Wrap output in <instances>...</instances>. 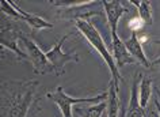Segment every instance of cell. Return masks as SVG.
I'll return each instance as SVG.
<instances>
[{
	"label": "cell",
	"mask_w": 160,
	"mask_h": 117,
	"mask_svg": "<svg viewBox=\"0 0 160 117\" xmlns=\"http://www.w3.org/2000/svg\"><path fill=\"white\" fill-rule=\"evenodd\" d=\"M37 80L2 82L0 117H34L38 108Z\"/></svg>",
	"instance_id": "cell-1"
},
{
	"label": "cell",
	"mask_w": 160,
	"mask_h": 117,
	"mask_svg": "<svg viewBox=\"0 0 160 117\" xmlns=\"http://www.w3.org/2000/svg\"><path fill=\"white\" fill-rule=\"evenodd\" d=\"M75 26H76V29L80 31V34L88 41L90 45L92 46L99 53V56L103 59V61L106 63V66L109 67V70H110L111 79H113L117 84H119V82L122 80L121 74H119V68L114 60V56L110 53L109 49H107L105 40L102 38L101 33L98 31L95 25L91 23V21H76Z\"/></svg>",
	"instance_id": "cell-2"
},
{
	"label": "cell",
	"mask_w": 160,
	"mask_h": 117,
	"mask_svg": "<svg viewBox=\"0 0 160 117\" xmlns=\"http://www.w3.org/2000/svg\"><path fill=\"white\" fill-rule=\"evenodd\" d=\"M46 97L50 101L58 106V110L61 113V117H73L72 113V106L76 104H99L102 101L107 99V93H101V94L95 95V97H87V98H73V97L68 95L64 88L61 86H57L54 91H49L46 93Z\"/></svg>",
	"instance_id": "cell-3"
},
{
	"label": "cell",
	"mask_w": 160,
	"mask_h": 117,
	"mask_svg": "<svg viewBox=\"0 0 160 117\" xmlns=\"http://www.w3.org/2000/svg\"><path fill=\"white\" fill-rule=\"evenodd\" d=\"M21 41L23 44V46L27 51V56H29V61L33 66V70L35 74L38 75H46V74H54L53 66L50 64V61L46 57V52H42V49L39 48V45L34 40H31L30 37L25 35V33H21Z\"/></svg>",
	"instance_id": "cell-4"
},
{
	"label": "cell",
	"mask_w": 160,
	"mask_h": 117,
	"mask_svg": "<svg viewBox=\"0 0 160 117\" xmlns=\"http://www.w3.org/2000/svg\"><path fill=\"white\" fill-rule=\"evenodd\" d=\"M103 4L102 2H92L87 0L83 4L71 7V8H61L57 14L58 19L64 21H90L92 17H101L103 15Z\"/></svg>",
	"instance_id": "cell-5"
},
{
	"label": "cell",
	"mask_w": 160,
	"mask_h": 117,
	"mask_svg": "<svg viewBox=\"0 0 160 117\" xmlns=\"http://www.w3.org/2000/svg\"><path fill=\"white\" fill-rule=\"evenodd\" d=\"M68 37H69V33L64 35L61 40H58V41L54 44V46L52 48L50 51L46 52V57L50 61L52 66H53L56 76H61L64 72H65V66L68 63H71V61L78 63L79 61L78 53H65V52L62 51V45L68 40Z\"/></svg>",
	"instance_id": "cell-6"
},
{
	"label": "cell",
	"mask_w": 160,
	"mask_h": 117,
	"mask_svg": "<svg viewBox=\"0 0 160 117\" xmlns=\"http://www.w3.org/2000/svg\"><path fill=\"white\" fill-rule=\"evenodd\" d=\"M21 30H18L11 22H7L2 25V34H0V44H2V49H8L12 53L17 55L18 60H23V61H29V56L25 53L18 45V40H21Z\"/></svg>",
	"instance_id": "cell-7"
},
{
	"label": "cell",
	"mask_w": 160,
	"mask_h": 117,
	"mask_svg": "<svg viewBox=\"0 0 160 117\" xmlns=\"http://www.w3.org/2000/svg\"><path fill=\"white\" fill-rule=\"evenodd\" d=\"M110 34H111L113 56H114V60H115V63H117L118 68L128 66V64H137V60L129 53V51H128V48L125 45V41H122V40L118 37L117 31H111Z\"/></svg>",
	"instance_id": "cell-8"
},
{
	"label": "cell",
	"mask_w": 160,
	"mask_h": 117,
	"mask_svg": "<svg viewBox=\"0 0 160 117\" xmlns=\"http://www.w3.org/2000/svg\"><path fill=\"white\" fill-rule=\"evenodd\" d=\"M103 4V10L106 14V19H107V25L110 27V33L111 31H117V26L121 17L125 13H128L126 7L122 4L121 2H102Z\"/></svg>",
	"instance_id": "cell-9"
},
{
	"label": "cell",
	"mask_w": 160,
	"mask_h": 117,
	"mask_svg": "<svg viewBox=\"0 0 160 117\" xmlns=\"http://www.w3.org/2000/svg\"><path fill=\"white\" fill-rule=\"evenodd\" d=\"M125 45L129 51V53L137 60L138 64H141L145 68H151V61L148 60V57L144 53L142 49V42L138 38V33H132V37L125 41Z\"/></svg>",
	"instance_id": "cell-10"
},
{
	"label": "cell",
	"mask_w": 160,
	"mask_h": 117,
	"mask_svg": "<svg viewBox=\"0 0 160 117\" xmlns=\"http://www.w3.org/2000/svg\"><path fill=\"white\" fill-rule=\"evenodd\" d=\"M138 84L140 83L137 80V75H136L133 79V83H132L129 106H128L125 117H144V109L141 108L140 99H138Z\"/></svg>",
	"instance_id": "cell-11"
},
{
	"label": "cell",
	"mask_w": 160,
	"mask_h": 117,
	"mask_svg": "<svg viewBox=\"0 0 160 117\" xmlns=\"http://www.w3.org/2000/svg\"><path fill=\"white\" fill-rule=\"evenodd\" d=\"M119 114V97L118 84L113 79L107 87V117H118Z\"/></svg>",
	"instance_id": "cell-12"
},
{
	"label": "cell",
	"mask_w": 160,
	"mask_h": 117,
	"mask_svg": "<svg viewBox=\"0 0 160 117\" xmlns=\"http://www.w3.org/2000/svg\"><path fill=\"white\" fill-rule=\"evenodd\" d=\"M153 91V86H152V79L149 76H142L138 84V99H140V105L142 109H145L149 102V98Z\"/></svg>",
	"instance_id": "cell-13"
},
{
	"label": "cell",
	"mask_w": 160,
	"mask_h": 117,
	"mask_svg": "<svg viewBox=\"0 0 160 117\" xmlns=\"http://www.w3.org/2000/svg\"><path fill=\"white\" fill-rule=\"evenodd\" d=\"M130 4L137 7L138 10V18L145 23V25L151 26L153 23V14H152V4L151 2H136V0H130Z\"/></svg>",
	"instance_id": "cell-14"
},
{
	"label": "cell",
	"mask_w": 160,
	"mask_h": 117,
	"mask_svg": "<svg viewBox=\"0 0 160 117\" xmlns=\"http://www.w3.org/2000/svg\"><path fill=\"white\" fill-rule=\"evenodd\" d=\"M107 109V99L106 101H102L99 104H95V105H90L88 108L86 109H82V108H78L76 112L80 117H102L103 112Z\"/></svg>",
	"instance_id": "cell-15"
},
{
	"label": "cell",
	"mask_w": 160,
	"mask_h": 117,
	"mask_svg": "<svg viewBox=\"0 0 160 117\" xmlns=\"http://www.w3.org/2000/svg\"><path fill=\"white\" fill-rule=\"evenodd\" d=\"M142 23H144V22H142L140 18H133V19H130V21H129V25H128V26L130 27L133 33H137V30L142 26Z\"/></svg>",
	"instance_id": "cell-16"
},
{
	"label": "cell",
	"mask_w": 160,
	"mask_h": 117,
	"mask_svg": "<svg viewBox=\"0 0 160 117\" xmlns=\"http://www.w3.org/2000/svg\"><path fill=\"white\" fill-rule=\"evenodd\" d=\"M155 91V106H156V117H160V90L159 87H153Z\"/></svg>",
	"instance_id": "cell-17"
},
{
	"label": "cell",
	"mask_w": 160,
	"mask_h": 117,
	"mask_svg": "<svg viewBox=\"0 0 160 117\" xmlns=\"http://www.w3.org/2000/svg\"><path fill=\"white\" fill-rule=\"evenodd\" d=\"M152 42H153V44H159V45H160V40H153ZM158 66L160 68V57L153 60V61H151V67H158Z\"/></svg>",
	"instance_id": "cell-18"
}]
</instances>
